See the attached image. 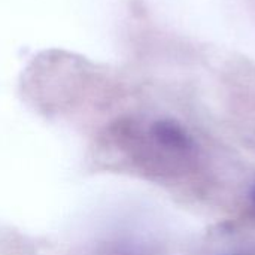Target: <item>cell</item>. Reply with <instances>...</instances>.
Wrapping results in <instances>:
<instances>
[{
    "label": "cell",
    "mask_w": 255,
    "mask_h": 255,
    "mask_svg": "<svg viewBox=\"0 0 255 255\" xmlns=\"http://www.w3.org/2000/svg\"><path fill=\"white\" fill-rule=\"evenodd\" d=\"M149 134L155 140L157 145L166 149H172V151L185 152L191 149V145H193L185 130L179 124L170 120H158L152 123L149 127Z\"/></svg>",
    "instance_id": "1"
},
{
    "label": "cell",
    "mask_w": 255,
    "mask_h": 255,
    "mask_svg": "<svg viewBox=\"0 0 255 255\" xmlns=\"http://www.w3.org/2000/svg\"><path fill=\"white\" fill-rule=\"evenodd\" d=\"M253 200H254V203H255V187H254V190H253Z\"/></svg>",
    "instance_id": "2"
}]
</instances>
